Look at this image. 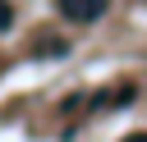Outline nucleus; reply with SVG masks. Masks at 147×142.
<instances>
[{
	"label": "nucleus",
	"mask_w": 147,
	"mask_h": 142,
	"mask_svg": "<svg viewBox=\"0 0 147 142\" xmlns=\"http://www.w3.org/2000/svg\"><path fill=\"white\" fill-rule=\"evenodd\" d=\"M9 23H14V9H9V0H0V32H5Z\"/></svg>",
	"instance_id": "obj_2"
},
{
	"label": "nucleus",
	"mask_w": 147,
	"mask_h": 142,
	"mask_svg": "<svg viewBox=\"0 0 147 142\" xmlns=\"http://www.w3.org/2000/svg\"><path fill=\"white\" fill-rule=\"evenodd\" d=\"M55 5H60V14L74 18V23H96V18L106 14V0H55Z\"/></svg>",
	"instance_id": "obj_1"
},
{
	"label": "nucleus",
	"mask_w": 147,
	"mask_h": 142,
	"mask_svg": "<svg viewBox=\"0 0 147 142\" xmlns=\"http://www.w3.org/2000/svg\"><path fill=\"white\" fill-rule=\"evenodd\" d=\"M124 142H147V133H129V137H124Z\"/></svg>",
	"instance_id": "obj_3"
}]
</instances>
